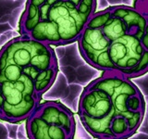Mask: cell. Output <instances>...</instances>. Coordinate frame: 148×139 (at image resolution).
Returning a JSON list of instances; mask_svg holds the SVG:
<instances>
[{"label":"cell","instance_id":"obj_1","mask_svg":"<svg viewBox=\"0 0 148 139\" xmlns=\"http://www.w3.org/2000/svg\"><path fill=\"white\" fill-rule=\"evenodd\" d=\"M147 1L116 5L95 11L78 40L85 61L102 72L129 79L148 70Z\"/></svg>","mask_w":148,"mask_h":139},{"label":"cell","instance_id":"obj_2","mask_svg":"<svg viewBox=\"0 0 148 139\" xmlns=\"http://www.w3.org/2000/svg\"><path fill=\"white\" fill-rule=\"evenodd\" d=\"M58 72L55 50L18 35L0 48V120L25 122L37 109Z\"/></svg>","mask_w":148,"mask_h":139},{"label":"cell","instance_id":"obj_3","mask_svg":"<svg viewBox=\"0 0 148 139\" xmlns=\"http://www.w3.org/2000/svg\"><path fill=\"white\" fill-rule=\"evenodd\" d=\"M145 102L132 80L104 72L86 85L80 96L78 116L97 139H128L145 118Z\"/></svg>","mask_w":148,"mask_h":139},{"label":"cell","instance_id":"obj_4","mask_svg":"<svg viewBox=\"0 0 148 139\" xmlns=\"http://www.w3.org/2000/svg\"><path fill=\"white\" fill-rule=\"evenodd\" d=\"M95 0H29L20 21V35L49 46L78 42L92 15Z\"/></svg>","mask_w":148,"mask_h":139},{"label":"cell","instance_id":"obj_5","mask_svg":"<svg viewBox=\"0 0 148 139\" xmlns=\"http://www.w3.org/2000/svg\"><path fill=\"white\" fill-rule=\"evenodd\" d=\"M25 122L29 139H74L75 136L73 112L59 101L41 102Z\"/></svg>","mask_w":148,"mask_h":139}]
</instances>
